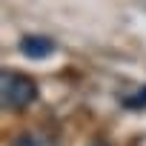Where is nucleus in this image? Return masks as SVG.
<instances>
[{
  "mask_svg": "<svg viewBox=\"0 0 146 146\" xmlns=\"http://www.w3.org/2000/svg\"><path fill=\"white\" fill-rule=\"evenodd\" d=\"M0 98H3V106L9 112H23L26 106L37 100V83L29 75H20V72H3Z\"/></svg>",
  "mask_w": 146,
  "mask_h": 146,
  "instance_id": "obj_1",
  "label": "nucleus"
},
{
  "mask_svg": "<svg viewBox=\"0 0 146 146\" xmlns=\"http://www.w3.org/2000/svg\"><path fill=\"white\" fill-rule=\"evenodd\" d=\"M17 49H20V54L29 57V60H46V57L54 54L57 46H54V40L46 37V35H23V37L17 40Z\"/></svg>",
  "mask_w": 146,
  "mask_h": 146,
  "instance_id": "obj_2",
  "label": "nucleus"
},
{
  "mask_svg": "<svg viewBox=\"0 0 146 146\" xmlns=\"http://www.w3.org/2000/svg\"><path fill=\"white\" fill-rule=\"evenodd\" d=\"M120 106L129 109V112H143L146 109V83L135 86L129 95H120Z\"/></svg>",
  "mask_w": 146,
  "mask_h": 146,
  "instance_id": "obj_3",
  "label": "nucleus"
},
{
  "mask_svg": "<svg viewBox=\"0 0 146 146\" xmlns=\"http://www.w3.org/2000/svg\"><path fill=\"white\" fill-rule=\"evenodd\" d=\"M12 146H49V140L40 137V135H35V132H26L17 140H12Z\"/></svg>",
  "mask_w": 146,
  "mask_h": 146,
  "instance_id": "obj_4",
  "label": "nucleus"
},
{
  "mask_svg": "<svg viewBox=\"0 0 146 146\" xmlns=\"http://www.w3.org/2000/svg\"><path fill=\"white\" fill-rule=\"evenodd\" d=\"M92 146H106V143H92Z\"/></svg>",
  "mask_w": 146,
  "mask_h": 146,
  "instance_id": "obj_5",
  "label": "nucleus"
}]
</instances>
